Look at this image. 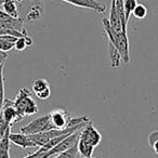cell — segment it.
<instances>
[{
	"label": "cell",
	"mask_w": 158,
	"mask_h": 158,
	"mask_svg": "<svg viewBox=\"0 0 158 158\" xmlns=\"http://www.w3.org/2000/svg\"><path fill=\"white\" fill-rule=\"evenodd\" d=\"M158 141V131H153L151 134L148 135V144L151 145L153 142Z\"/></svg>",
	"instance_id": "obj_23"
},
{
	"label": "cell",
	"mask_w": 158,
	"mask_h": 158,
	"mask_svg": "<svg viewBox=\"0 0 158 158\" xmlns=\"http://www.w3.org/2000/svg\"><path fill=\"white\" fill-rule=\"evenodd\" d=\"M104 31H105L108 42H110L117 49V51H118L121 56V60L125 62V64H128L130 61V56H129V41H128L127 34L114 35L106 27H104Z\"/></svg>",
	"instance_id": "obj_2"
},
{
	"label": "cell",
	"mask_w": 158,
	"mask_h": 158,
	"mask_svg": "<svg viewBox=\"0 0 158 158\" xmlns=\"http://www.w3.org/2000/svg\"><path fill=\"white\" fill-rule=\"evenodd\" d=\"M54 129L50 121V117L49 114L44 115V116L39 117V118L34 119L33 121L28 123V125L24 126L21 128V133L27 134V135H31V134L40 133V132L48 131V130Z\"/></svg>",
	"instance_id": "obj_3"
},
{
	"label": "cell",
	"mask_w": 158,
	"mask_h": 158,
	"mask_svg": "<svg viewBox=\"0 0 158 158\" xmlns=\"http://www.w3.org/2000/svg\"><path fill=\"white\" fill-rule=\"evenodd\" d=\"M2 8L8 15L12 18H19V11L14 0H5V2L2 3Z\"/></svg>",
	"instance_id": "obj_16"
},
{
	"label": "cell",
	"mask_w": 158,
	"mask_h": 158,
	"mask_svg": "<svg viewBox=\"0 0 158 158\" xmlns=\"http://www.w3.org/2000/svg\"><path fill=\"white\" fill-rule=\"evenodd\" d=\"M63 1L70 3L73 6H77V7L91 9L95 12H99V13H103L105 11V6L98 2L95 0H63Z\"/></svg>",
	"instance_id": "obj_9"
},
{
	"label": "cell",
	"mask_w": 158,
	"mask_h": 158,
	"mask_svg": "<svg viewBox=\"0 0 158 158\" xmlns=\"http://www.w3.org/2000/svg\"><path fill=\"white\" fill-rule=\"evenodd\" d=\"M10 142L13 144L18 145V146L22 147V148H31V147H37L36 144L33 142L31 136L24 133H11L10 132Z\"/></svg>",
	"instance_id": "obj_10"
},
{
	"label": "cell",
	"mask_w": 158,
	"mask_h": 158,
	"mask_svg": "<svg viewBox=\"0 0 158 158\" xmlns=\"http://www.w3.org/2000/svg\"><path fill=\"white\" fill-rule=\"evenodd\" d=\"M18 37L12 35H0V51L1 52H8V51L14 49Z\"/></svg>",
	"instance_id": "obj_11"
},
{
	"label": "cell",
	"mask_w": 158,
	"mask_h": 158,
	"mask_svg": "<svg viewBox=\"0 0 158 158\" xmlns=\"http://www.w3.org/2000/svg\"><path fill=\"white\" fill-rule=\"evenodd\" d=\"M80 158H92V157H80Z\"/></svg>",
	"instance_id": "obj_26"
},
{
	"label": "cell",
	"mask_w": 158,
	"mask_h": 158,
	"mask_svg": "<svg viewBox=\"0 0 158 158\" xmlns=\"http://www.w3.org/2000/svg\"><path fill=\"white\" fill-rule=\"evenodd\" d=\"M77 146H78V153H80V155H81L82 157H92L93 149H94L95 147H93L91 144H89V143L78 139Z\"/></svg>",
	"instance_id": "obj_13"
},
{
	"label": "cell",
	"mask_w": 158,
	"mask_h": 158,
	"mask_svg": "<svg viewBox=\"0 0 158 158\" xmlns=\"http://www.w3.org/2000/svg\"><path fill=\"white\" fill-rule=\"evenodd\" d=\"M10 132L11 128L7 130L2 140L0 141V158H10V143H11L9 139Z\"/></svg>",
	"instance_id": "obj_12"
},
{
	"label": "cell",
	"mask_w": 158,
	"mask_h": 158,
	"mask_svg": "<svg viewBox=\"0 0 158 158\" xmlns=\"http://www.w3.org/2000/svg\"><path fill=\"white\" fill-rule=\"evenodd\" d=\"M0 116L2 117L3 120L9 126H11V127L14 123H20L23 119L22 117L20 116V114L18 113V110H16L13 101L9 99H6L5 102H3V106H2L1 112H0Z\"/></svg>",
	"instance_id": "obj_4"
},
{
	"label": "cell",
	"mask_w": 158,
	"mask_h": 158,
	"mask_svg": "<svg viewBox=\"0 0 158 158\" xmlns=\"http://www.w3.org/2000/svg\"><path fill=\"white\" fill-rule=\"evenodd\" d=\"M14 106L22 118L38 113V105L31 97V92L27 88H21L16 98L13 100Z\"/></svg>",
	"instance_id": "obj_1"
},
{
	"label": "cell",
	"mask_w": 158,
	"mask_h": 158,
	"mask_svg": "<svg viewBox=\"0 0 158 158\" xmlns=\"http://www.w3.org/2000/svg\"><path fill=\"white\" fill-rule=\"evenodd\" d=\"M49 117H50V121L54 129L68 128V123L72 119L70 115L62 108H57V110H54L51 113H49Z\"/></svg>",
	"instance_id": "obj_7"
},
{
	"label": "cell",
	"mask_w": 158,
	"mask_h": 158,
	"mask_svg": "<svg viewBox=\"0 0 158 158\" xmlns=\"http://www.w3.org/2000/svg\"><path fill=\"white\" fill-rule=\"evenodd\" d=\"M31 90L35 93V95L39 100H48L51 97V89L48 80L44 78H38L33 82Z\"/></svg>",
	"instance_id": "obj_8"
},
{
	"label": "cell",
	"mask_w": 158,
	"mask_h": 158,
	"mask_svg": "<svg viewBox=\"0 0 158 158\" xmlns=\"http://www.w3.org/2000/svg\"><path fill=\"white\" fill-rule=\"evenodd\" d=\"M149 146H152V147H153L154 152H155V153L158 155V141H155V142H153L151 145H149Z\"/></svg>",
	"instance_id": "obj_25"
},
{
	"label": "cell",
	"mask_w": 158,
	"mask_h": 158,
	"mask_svg": "<svg viewBox=\"0 0 158 158\" xmlns=\"http://www.w3.org/2000/svg\"><path fill=\"white\" fill-rule=\"evenodd\" d=\"M3 65H0V112L2 110L3 102H5V78H3Z\"/></svg>",
	"instance_id": "obj_17"
},
{
	"label": "cell",
	"mask_w": 158,
	"mask_h": 158,
	"mask_svg": "<svg viewBox=\"0 0 158 158\" xmlns=\"http://www.w3.org/2000/svg\"><path fill=\"white\" fill-rule=\"evenodd\" d=\"M136 5H138L136 0H123V8H125V15H126L127 22Z\"/></svg>",
	"instance_id": "obj_18"
},
{
	"label": "cell",
	"mask_w": 158,
	"mask_h": 158,
	"mask_svg": "<svg viewBox=\"0 0 158 158\" xmlns=\"http://www.w3.org/2000/svg\"><path fill=\"white\" fill-rule=\"evenodd\" d=\"M79 139L85 141V142L89 143V144H91L93 147H97L98 145L101 143L102 135H101V133L93 127L92 123H91V120H90L86 123V126H85L81 130H80Z\"/></svg>",
	"instance_id": "obj_5"
},
{
	"label": "cell",
	"mask_w": 158,
	"mask_h": 158,
	"mask_svg": "<svg viewBox=\"0 0 158 158\" xmlns=\"http://www.w3.org/2000/svg\"><path fill=\"white\" fill-rule=\"evenodd\" d=\"M24 158H50V157L48 155V152H42L40 149H38L37 152H35V153L31 154V155L26 156Z\"/></svg>",
	"instance_id": "obj_22"
},
{
	"label": "cell",
	"mask_w": 158,
	"mask_h": 158,
	"mask_svg": "<svg viewBox=\"0 0 158 158\" xmlns=\"http://www.w3.org/2000/svg\"><path fill=\"white\" fill-rule=\"evenodd\" d=\"M108 54H110V59L112 62V67H119L120 66L121 56L117 49L113 46L110 42H108Z\"/></svg>",
	"instance_id": "obj_15"
},
{
	"label": "cell",
	"mask_w": 158,
	"mask_h": 158,
	"mask_svg": "<svg viewBox=\"0 0 158 158\" xmlns=\"http://www.w3.org/2000/svg\"><path fill=\"white\" fill-rule=\"evenodd\" d=\"M77 153H78V146L76 144L73 147H70L69 149H67V151H64L62 153L57 154L55 156V158H76Z\"/></svg>",
	"instance_id": "obj_20"
},
{
	"label": "cell",
	"mask_w": 158,
	"mask_h": 158,
	"mask_svg": "<svg viewBox=\"0 0 158 158\" xmlns=\"http://www.w3.org/2000/svg\"><path fill=\"white\" fill-rule=\"evenodd\" d=\"M33 44V40L31 38L29 37L28 35L27 36H23V37H19L16 39L15 44H14V49L19 52H22L24 51L25 49H27L28 47H31Z\"/></svg>",
	"instance_id": "obj_14"
},
{
	"label": "cell",
	"mask_w": 158,
	"mask_h": 158,
	"mask_svg": "<svg viewBox=\"0 0 158 158\" xmlns=\"http://www.w3.org/2000/svg\"><path fill=\"white\" fill-rule=\"evenodd\" d=\"M131 14H133L134 18L138 19V20H143L147 14V9L145 6L139 5L138 3V5L135 6V8L133 9V11H132Z\"/></svg>",
	"instance_id": "obj_19"
},
{
	"label": "cell",
	"mask_w": 158,
	"mask_h": 158,
	"mask_svg": "<svg viewBox=\"0 0 158 158\" xmlns=\"http://www.w3.org/2000/svg\"><path fill=\"white\" fill-rule=\"evenodd\" d=\"M79 135H80V130L69 134V135L66 136V138H64L59 144L55 145V146L53 147V148H51L50 151H48L49 157L51 158L52 156L57 155V154L62 153V152H64V151H67V149H69L70 147L76 145L77 143H78Z\"/></svg>",
	"instance_id": "obj_6"
},
{
	"label": "cell",
	"mask_w": 158,
	"mask_h": 158,
	"mask_svg": "<svg viewBox=\"0 0 158 158\" xmlns=\"http://www.w3.org/2000/svg\"><path fill=\"white\" fill-rule=\"evenodd\" d=\"M11 128V126H9L7 123H6L5 120H3V118L1 116H0V141L2 140L3 135L6 134V132H7L8 129H10Z\"/></svg>",
	"instance_id": "obj_21"
},
{
	"label": "cell",
	"mask_w": 158,
	"mask_h": 158,
	"mask_svg": "<svg viewBox=\"0 0 158 158\" xmlns=\"http://www.w3.org/2000/svg\"><path fill=\"white\" fill-rule=\"evenodd\" d=\"M7 57H8L7 52H1V51H0V65H1V64H5Z\"/></svg>",
	"instance_id": "obj_24"
}]
</instances>
